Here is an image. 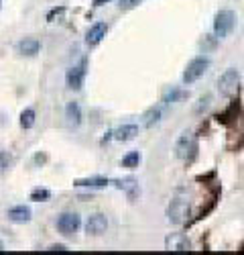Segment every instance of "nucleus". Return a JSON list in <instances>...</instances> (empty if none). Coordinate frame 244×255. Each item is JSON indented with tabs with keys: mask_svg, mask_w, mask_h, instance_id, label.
<instances>
[{
	"mask_svg": "<svg viewBox=\"0 0 244 255\" xmlns=\"http://www.w3.org/2000/svg\"><path fill=\"white\" fill-rule=\"evenodd\" d=\"M187 214H189V196L185 190H177L167 208V219L173 225H181L185 223Z\"/></svg>",
	"mask_w": 244,
	"mask_h": 255,
	"instance_id": "obj_1",
	"label": "nucleus"
},
{
	"mask_svg": "<svg viewBox=\"0 0 244 255\" xmlns=\"http://www.w3.org/2000/svg\"><path fill=\"white\" fill-rule=\"evenodd\" d=\"M197 153V139L192 133H183V135L175 143V157L183 159V162H192Z\"/></svg>",
	"mask_w": 244,
	"mask_h": 255,
	"instance_id": "obj_2",
	"label": "nucleus"
},
{
	"mask_svg": "<svg viewBox=\"0 0 244 255\" xmlns=\"http://www.w3.org/2000/svg\"><path fill=\"white\" fill-rule=\"evenodd\" d=\"M234 27H236V15L232 10L224 8V10H220L218 15H216V19H214V33H216V37H218V39L228 37L230 33L234 31Z\"/></svg>",
	"mask_w": 244,
	"mask_h": 255,
	"instance_id": "obj_3",
	"label": "nucleus"
},
{
	"mask_svg": "<svg viewBox=\"0 0 244 255\" xmlns=\"http://www.w3.org/2000/svg\"><path fill=\"white\" fill-rule=\"evenodd\" d=\"M208 68H210V59L208 57H195V59H192L187 63V68H185V72H183V84H194V82H197V80L208 72Z\"/></svg>",
	"mask_w": 244,
	"mask_h": 255,
	"instance_id": "obj_4",
	"label": "nucleus"
},
{
	"mask_svg": "<svg viewBox=\"0 0 244 255\" xmlns=\"http://www.w3.org/2000/svg\"><path fill=\"white\" fill-rule=\"evenodd\" d=\"M240 88V74L236 70H226L218 80V90L222 96H236Z\"/></svg>",
	"mask_w": 244,
	"mask_h": 255,
	"instance_id": "obj_5",
	"label": "nucleus"
},
{
	"mask_svg": "<svg viewBox=\"0 0 244 255\" xmlns=\"http://www.w3.org/2000/svg\"><path fill=\"white\" fill-rule=\"evenodd\" d=\"M86 68H88V59H81L77 65H72L65 74V84L67 88L72 90H79L84 86V80H86Z\"/></svg>",
	"mask_w": 244,
	"mask_h": 255,
	"instance_id": "obj_6",
	"label": "nucleus"
},
{
	"mask_svg": "<svg viewBox=\"0 0 244 255\" xmlns=\"http://www.w3.org/2000/svg\"><path fill=\"white\" fill-rule=\"evenodd\" d=\"M79 225H81V219H79V214H75V212H63V214H59V219H57V229L65 237H72L79 229Z\"/></svg>",
	"mask_w": 244,
	"mask_h": 255,
	"instance_id": "obj_7",
	"label": "nucleus"
},
{
	"mask_svg": "<svg viewBox=\"0 0 244 255\" xmlns=\"http://www.w3.org/2000/svg\"><path fill=\"white\" fill-rule=\"evenodd\" d=\"M165 249L167 251H189L192 249V241L183 233H171L165 239Z\"/></svg>",
	"mask_w": 244,
	"mask_h": 255,
	"instance_id": "obj_8",
	"label": "nucleus"
},
{
	"mask_svg": "<svg viewBox=\"0 0 244 255\" xmlns=\"http://www.w3.org/2000/svg\"><path fill=\"white\" fill-rule=\"evenodd\" d=\"M106 33H108V25H106V23H102V21L94 23L90 29H88V33H86V43H88L90 47L100 45V41L106 37Z\"/></svg>",
	"mask_w": 244,
	"mask_h": 255,
	"instance_id": "obj_9",
	"label": "nucleus"
},
{
	"mask_svg": "<svg viewBox=\"0 0 244 255\" xmlns=\"http://www.w3.org/2000/svg\"><path fill=\"white\" fill-rule=\"evenodd\" d=\"M106 229H108V219L100 212L92 214V217L88 219V223H86V233L88 235H102Z\"/></svg>",
	"mask_w": 244,
	"mask_h": 255,
	"instance_id": "obj_10",
	"label": "nucleus"
},
{
	"mask_svg": "<svg viewBox=\"0 0 244 255\" xmlns=\"http://www.w3.org/2000/svg\"><path fill=\"white\" fill-rule=\"evenodd\" d=\"M114 186L120 188V190H124L128 200H137L141 196V186L134 178H122V180H114Z\"/></svg>",
	"mask_w": 244,
	"mask_h": 255,
	"instance_id": "obj_11",
	"label": "nucleus"
},
{
	"mask_svg": "<svg viewBox=\"0 0 244 255\" xmlns=\"http://www.w3.org/2000/svg\"><path fill=\"white\" fill-rule=\"evenodd\" d=\"M8 221L19 223V225L29 223V221H31V208H29V206H24V204L12 206V208L8 210Z\"/></svg>",
	"mask_w": 244,
	"mask_h": 255,
	"instance_id": "obj_12",
	"label": "nucleus"
},
{
	"mask_svg": "<svg viewBox=\"0 0 244 255\" xmlns=\"http://www.w3.org/2000/svg\"><path fill=\"white\" fill-rule=\"evenodd\" d=\"M39 49H41V41L39 39H23V41L17 45V51L21 53V56H26V57H33V56H37L39 53Z\"/></svg>",
	"mask_w": 244,
	"mask_h": 255,
	"instance_id": "obj_13",
	"label": "nucleus"
},
{
	"mask_svg": "<svg viewBox=\"0 0 244 255\" xmlns=\"http://www.w3.org/2000/svg\"><path fill=\"white\" fill-rule=\"evenodd\" d=\"M65 118H67V123L77 127L81 123V109H79V102L72 100V102H67L65 106Z\"/></svg>",
	"mask_w": 244,
	"mask_h": 255,
	"instance_id": "obj_14",
	"label": "nucleus"
},
{
	"mask_svg": "<svg viewBox=\"0 0 244 255\" xmlns=\"http://www.w3.org/2000/svg\"><path fill=\"white\" fill-rule=\"evenodd\" d=\"M161 116H163V109H161V106H151V109L143 114V125L146 129H153L155 125L161 123Z\"/></svg>",
	"mask_w": 244,
	"mask_h": 255,
	"instance_id": "obj_15",
	"label": "nucleus"
},
{
	"mask_svg": "<svg viewBox=\"0 0 244 255\" xmlns=\"http://www.w3.org/2000/svg\"><path fill=\"white\" fill-rule=\"evenodd\" d=\"M139 135V127L137 125H122L114 131V139L116 141H130Z\"/></svg>",
	"mask_w": 244,
	"mask_h": 255,
	"instance_id": "obj_16",
	"label": "nucleus"
},
{
	"mask_svg": "<svg viewBox=\"0 0 244 255\" xmlns=\"http://www.w3.org/2000/svg\"><path fill=\"white\" fill-rule=\"evenodd\" d=\"M108 184H110V182H108L106 178H102V176L84 178V180H75V182H73L75 188H92V190H94V188H106Z\"/></svg>",
	"mask_w": 244,
	"mask_h": 255,
	"instance_id": "obj_17",
	"label": "nucleus"
},
{
	"mask_svg": "<svg viewBox=\"0 0 244 255\" xmlns=\"http://www.w3.org/2000/svg\"><path fill=\"white\" fill-rule=\"evenodd\" d=\"M141 159H143L141 151H130V153H126L124 157H122V168H128V170H134V168H139Z\"/></svg>",
	"mask_w": 244,
	"mask_h": 255,
	"instance_id": "obj_18",
	"label": "nucleus"
},
{
	"mask_svg": "<svg viewBox=\"0 0 244 255\" xmlns=\"http://www.w3.org/2000/svg\"><path fill=\"white\" fill-rule=\"evenodd\" d=\"M21 127L23 129H31L33 125H35V111L33 109H24L23 113H21Z\"/></svg>",
	"mask_w": 244,
	"mask_h": 255,
	"instance_id": "obj_19",
	"label": "nucleus"
},
{
	"mask_svg": "<svg viewBox=\"0 0 244 255\" xmlns=\"http://www.w3.org/2000/svg\"><path fill=\"white\" fill-rule=\"evenodd\" d=\"M51 198V192L47 190V188H35V190L31 192V200L33 202H45V200Z\"/></svg>",
	"mask_w": 244,
	"mask_h": 255,
	"instance_id": "obj_20",
	"label": "nucleus"
},
{
	"mask_svg": "<svg viewBox=\"0 0 244 255\" xmlns=\"http://www.w3.org/2000/svg\"><path fill=\"white\" fill-rule=\"evenodd\" d=\"M183 98H187V92H183V90H171L167 96L163 98V102L171 104V102H177V100H183Z\"/></svg>",
	"mask_w": 244,
	"mask_h": 255,
	"instance_id": "obj_21",
	"label": "nucleus"
},
{
	"mask_svg": "<svg viewBox=\"0 0 244 255\" xmlns=\"http://www.w3.org/2000/svg\"><path fill=\"white\" fill-rule=\"evenodd\" d=\"M210 102H212V96H210V94H206V96H201V98H199V104H197V109H195V113H197V114L206 113V111L210 109Z\"/></svg>",
	"mask_w": 244,
	"mask_h": 255,
	"instance_id": "obj_22",
	"label": "nucleus"
},
{
	"mask_svg": "<svg viewBox=\"0 0 244 255\" xmlns=\"http://www.w3.org/2000/svg\"><path fill=\"white\" fill-rule=\"evenodd\" d=\"M63 12H65V6H57V8H53V10H49V15H47V21L49 23H53V21H55L59 15H63Z\"/></svg>",
	"mask_w": 244,
	"mask_h": 255,
	"instance_id": "obj_23",
	"label": "nucleus"
},
{
	"mask_svg": "<svg viewBox=\"0 0 244 255\" xmlns=\"http://www.w3.org/2000/svg\"><path fill=\"white\" fill-rule=\"evenodd\" d=\"M141 2V0H120V6L122 8H132V6H137Z\"/></svg>",
	"mask_w": 244,
	"mask_h": 255,
	"instance_id": "obj_24",
	"label": "nucleus"
},
{
	"mask_svg": "<svg viewBox=\"0 0 244 255\" xmlns=\"http://www.w3.org/2000/svg\"><path fill=\"white\" fill-rule=\"evenodd\" d=\"M45 251H59V253H67V251H70V249H67L65 245H49Z\"/></svg>",
	"mask_w": 244,
	"mask_h": 255,
	"instance_id": "obj_25",
	"label": "nucleus"
},
{
	"mask_svg": "<svg viewBox=\"0 0 244 255\" xmlns=\"http://www.w3.org/2000/svg\"><path fill=\"white\" fill-rule=\"evenodd\" d=\"M8 159H10V157H8L6 153H0V171H2V170L8 166Z\"/></svg>",
	"mask_w": 244,
	"mask_h": 255,
	"instance_id": "obj_26",
	"label": "nucleus"
},
{
	"mask_svg": "<svg viewBox=\"0 0 244 255\" xmlns=\"http://www.w3.org/2000/svg\"><path fill=\"white\" fill-rule=\"evenodd\" d=\"M45 159H47L45 155H37V157H35V162H37V164H43V162H45Z\"/></svg>",
	"mask_w": 244,
	"mask_h": 255,
	"instance_id": "obj_27",
	"label": "nucleus"
},
{
	"mask_svg": "<svg viewBox=\"0 0 244 255\" xmlns=\"http://www.w3.org/2000/svg\"><path fill=\"white\" fill-rule=\"evenodd\" d=\"M102 2H106V0H94V6H100Z\"/></svg>",
	"mask_w": 244,
	"mask_h": 255,
	"instance_id": "obj_28",
	"label": "nucleus"
},
{
	"mask_svg": "<svg viewBox=\"0 0 244 255\" xmlns=\"http://www.w3.org/2000/svg\"><path fill=\"white\" fill-rule=\"evenodd\" d=\"M0 251H4V249H2V243H0Z\"/></svg>",
	"mask_w": 244,
	"mask_h": 255,
	"instance_id": "obj_29",
	"label": "nucleus"
}]
</instances>
